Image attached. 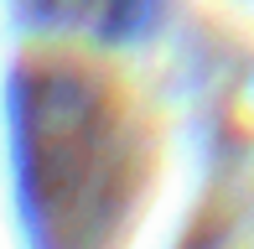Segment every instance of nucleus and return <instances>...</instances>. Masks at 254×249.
<instances>
[{"instance_id": "1", "label": "nucleus", "mask_w": 254, "mask_h": 249, "mask_svg": "<svg viewBox=\"0 0 254 249\" xmlns=\"http://www.w3.org/2000/svg\"><path fill=\"white\" fill-rule=\"evenodd\" d=\"M26 140H31L26 166L42 213L78 218L94 202H104L114 151H109V124L88 88H78L73 78H42L31 94Z\"/></svg>"}]
</instances>
